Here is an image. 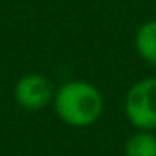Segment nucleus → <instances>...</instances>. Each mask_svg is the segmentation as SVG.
I'll list each match as a JSON object with an SVG mask.
<instances>
[{"mask_svg":"<svg viewBox=\"0 0 156 156\" xmlns=\"http://www.w3.org/2000/svg\"><path fill=\"white\" fill-rule=\"evenodd\" d=\"M53 96V83L44 73H26L15 83V101L24 110L39 112L51 105Z\"/></svg>","mask_w":156,"mask_h":156,"instance_id":"3","label":"nucleus"},{"mask_svg":"<svg viewBox=\"0 0 156 156\" xmlns=\"http://www.w3.org/2000/svg\"><path fill=\"white\" fill-rule=\"evenodd\" d=\"M134 50L141 61L156 66V19L145 20L136 30Z\"/></svg>","mask_w":156,"mask_h":156,"instance_id":"4","label":"nucleus"},{"mask_svg":"<svg viewBox=\"0 0 156 156\" xmlns=\"http://www.w3.org/2000/svg\"><path fill=\"white\" fill-rule=\"evenodd\" d=\"M125 118L136 130H156V77H143L125 94Z\"/></svg>","mask_w":156,"mask_h":156,"instance_id":"2","label":"nucleus"},{"mask_svg":"<svg viewBox=\"0 0 156 156\" xmlns=\"http://www.w3.org/2000/svg\"><path fill=\"white\" fill-rule=\"evenodd\" d=\"M51 105L57 118L73 129L94 125L105 107L101 90L85 79H72L55 88Z\"/></svg>","mask_w":156,"mask_h":156,"instance_id":"1","label":"nucleus"},{"mask_svg":"<svg viewBox=\"0 0 156 156\" xmlns=\"http://www.w3.org/2000/svg\"><path fill=\"white\" fill-rule=\"evenodd\" d=\"M125 156H156L154 130H136L125 141Z\"/></svg>","mask_w":156,"mask_h":156,"instance_id":"5","label":"nucleus"}]
</instances>
